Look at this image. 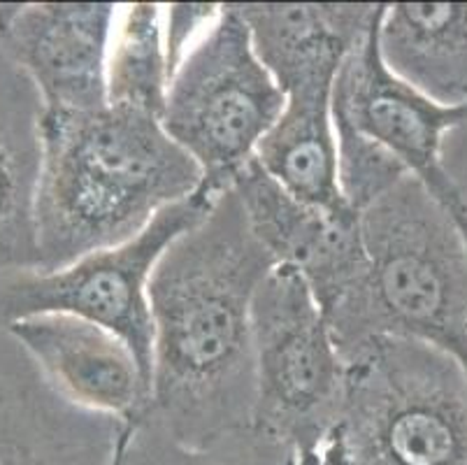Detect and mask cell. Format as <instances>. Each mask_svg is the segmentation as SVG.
<instances>
[{"mask_svg":"<svg viewBox=\"0 0 467 465\" xmlns=\"http://www.w3.org/2000/svg\"><path fill=\"white\" fill-rule=\"evenodd\" d=\"M273 268L231 186L156 263L150 412L180 440L202 445L254 424L252 305Z\"/></svg>","mask_w":467,"mask_h":465,"instance_id":"cell-1","label":"cell"},{"mask_svg":"<svg viewBox=\"0 0 467 465\" xmlns=\"http://www.w3.org/2000/svg\"><path fill=\"white\" fill-rule=\"evenodd\" d=\"M205 185L201 165L159 117L108 105L45 112L36 196L40 268L58 270L140 236Z\"/></svg>","mask_w":467,"mask_h":465,"instance_id":"cell-2","label":"cell"},{"mask_svg":"<svg viewBox=\"0 0 467 465\" xmlns=\"http://www.w3.org/2000/svg\"><path fill=\"white\" fill-rule=\"evenodd\" d=\"M365 272L326 317L344 364L379 338L421 340L467 370V236L407 174L360 212Z\"/></svg>","mask_w":467,"mask_h":465,"instance_id":"cell-3","label":"cell"},{"mask_svg":"<svg viewBox=\"0 0 467 465\" xmlns=\"http://www.w3.org/2000/svg\"><path fill=\"white\" fill-rule=\"evenodd\" d=\"M335 428L349 465H467L465 365L421 340H372L347 361Z\"/></svg>","mask_w":467,"mask_h":465,"instance_id":"cell-4","label":"cell"},{"mask_svg":"<svg viewBox=\"0 0 467 465\" xmlns=\"http://www.w3.org/2000/svg\"><path fill=\"white\" fill-rule=\"evenodd\" d=\"M282 110V89L258 58L244 16L228 3L172 72L161 123L219 194L256 156Z\"/></svg>","mask_w":467,"mask_h":465,"instance_id":"cell-5","label":"cell"},{"mask_svg":"<svg viewBox=\"0 0 467 465\" xmlns=\"http://www.w3.org/2000/svg\"><path fill=\"white\" fill-rule=\"evenodd\" d=\"M221 194V191H219ZM216 191L202 185L191 198L170 205L133 240L93 251L58 270L0 275V328L40 314H70L108 328L138 356L151 384L154 323L150 281L156 263L177 238L210 215Z\"/></svg>","mask_w":467,"mask_h":465,"instance_id":"cell-6","label":"cell"},{"mask_svg":"<svg viewBox=\"0 0 467 465\" xmlns=\"http://www.w3.org/2000/svg\"><path fill=\"white\" fill-rule=\"evenodd\" d=\"M256 412L254 424L291 442L298 456L337 426L347 364L312 289L277 266L252 305Z\"/></svg>","mask_w":467,"mask_h":465,"instance_id":"cell-7","label":"cell"},{"mask_svg":"<svg viewBox=\"0 0 467 465\" xmlns=\"http://www.w3.org/2000/svg\"><path fill=\"white\" fill-rule=\"evenodd\" d=\"M379 19L339 68L333 91L335 123L390 153L456 217L467 236V212L441 165L444 138L462 122L467 105L444 108L398 79L379 54Z\"/></svg>","mask_w":467,"mask_h":465,"instance_id":"cell-8","label":"cell"},{"mask_svg":"<svg viewBox=\"0 0 467 465\" xmlns=\"http://www.w3.org/2000/svg\"><path fill=\"white\" fill-rule=\"evenodd\" d=\"M249 228L277 266L293 268L312 289L324 317L358 289L365 272L360 215L303 203L277 185L256 159L231 182Z\"/></svg>","mask_w":467,"mask_h":465,"instance_id":"cell-9","label":"cell"},{"mask_svg":"<svg viewBox=\"0 0 467 465\" xmlns=\"http://www.w3.org/2000/svg\"><path fill=\"white\" fill-rule=\"evenodd\" d=\"M129 421L79 407L0 328V465H119Z\"/></svg>","mask_w":467,"mask_h":465,"instance_id":"cell-10","label":"cell"},{"mask_svg":"<svg viewBox=\"0 0 467 465\" xmlns=\"http://www.w3.org/2000/svg\"><path fill=\"white\" fill-rule=\"evenodd\" d=\"M119 5H19L0 42L36 84L45 112L108 108V57Z\"/></svg>","mask_w":467,"mask_h":465,"instance_id":"cell-11","label":"cell"},{"mask_svg":"<svg viewBox=\"0 0 467 465\" xmlns=\"http://www.w3.org/2000/svg\"><path fill=\"white\" fill-rule=\"evenodd\" d=\"M7 331L54 389L79 407L129 424L147 415L151 384L138 356L108 328L70 314H40Z\"/></svg>","mask_w":467,"mask_h":465,"instance_id":"cell-12","label":"cell"},{"mask_svg":"<svg viewBox=\"0 0 467 465\" xmlns=\"http://www.w3.org/2000/svg\"><path fill=\"white\" fill-rule=\"evenodd\" d=\"M337 72H314L284 84V110L256 149L263 170L303 203L351 210L339 191L333 91Z\"/></svg>","mask_w":467,"mask_h":465,"instance_id":"cell-13","label":"cell"},{"mask_svg":"<svg viewBox=\"0 0 467 465\" xmlns=\"http://www.w3.org/2000/svg\"><path fill=\"white\" fill-rule=\"evenodd\" d=\"M42 117L36 84L0 42V275L40 268L36 196Z\"/></svg>","mask_w":467,"mask_h":465,"instance_id":"cell-14","label":"cell"},{"mask_svg":"<svg viewBox=\"0 0 467 465\" xmlns=\"http://www.w3.org/2000/svg\"><path fill=\"white\" fill-rule=\"evenodd\" d=\"M252 33L254 49L275 82L309 72H339L365 40L384 5H298V3H235Z\"/></svg>","mask_w":467,"mask_h":465,"instance_id":"cell-15","label":"cell"},{"mask_svg":"<svg viewBox=\"0 0 467 465\" xmlns=\"http://www.w3.org/2000/svg\"><path fill=\"white\" fill-rule=\"evenodd\" d=\"M379 54L398 79L437 105H467V3L384 5Z\"/></svg>","mask_w":467,"mask_h":465,"instance_id":"cell-16","label":"cell"},{"mask_svg":"<svg viewBox=\"0 0 467 465\" xmlns=\"http://www.w3.org/2000/svg\"><path fill=\"white\" fill-rule=\"evenodd\" d=\"M172 72L163 36V5H119L108 57V102L163 117Z\"/></svg>","mask_w":467,"mask_h":465,"instance_id":"cell-17","label":"cell"},{"mask_svg":"<svg viewBox=\"0 0 467 465\" xmlns=\"http://www.w3.org/2000/svg\"><path fill=\"white\" fill-rule=\"evenodd\" d=\"M119 465H298V449L258 424L189 445L147 409L129 424Z\"/></svg>","mask_w":467,"mask_h":465,"instance_id":"cell-18","label":"cell"},{"mask_svg":"<svg viewBox=\"0 0 467 465\" xmlns=\"http://www.w3.org/2000/svg\"><path fill=\"white\" fill-rule=\"evenodd\" d=\"M335 135L339 191L344 203L358 215L410 174L390 153L351 128L335 123Z\"/></svg>","mask_w":467,"mask_h":465,"instance_id":"cell-19","label":"cell"},{"mask_svg":"<svg viewBox=\"0 0 467 465\" xmlns=\"http://www.w3.org/2000/svg\"><path fill=\"white\" fill-rule=\"evenodd\" d=\"M219 12L221 5H212V3L210 5H186V3L163 5V36L170 72L177 70L191 47L210 31Z\"/></svg>","mask_w":467,"mask_h":465,"instance_id":"cell-20","label":"cell"},{"mask_svg":"<svg viewBox=\"0 0 467 465\" xmlns=\"http://www.w3.org/2000/svg\"><path fill=\"white\" fill-rule=\"evenodd\" d=\"M441 165L461 200L462 210L467 212V114L458 126H453L444 138L441 147Z\"/></svg>","mask_w":467,"mask_h":465,"instance_id":"cell-21","label":"cell"},{"mask_svg":"<svg viewBox=\"0 0 467 465\" xmlns=\"http://www.w3.org/2000/svg\"><path fill=\"white\" fill-rule=\"evenodd\" d=\"M298 465H349L337 428L330 430L317 447L303 451L298 456Z\"/></svg>","mask_w":467,"mask_h":465,"instance_id":"cell-22","label":"cell"},{"mask_svg":"<svg viewBox=\"0 0 467 465\" xmlns=\"http://www.w3.org/2000/svg\"><path fill=\"white\" fill-rule=\"evenodd\" d=\"M19 10V3H0V33L5 31V26L10 24L12 16Z\"/></svg>","mask_w":467,"mask_h":465,"instance_id":"cell-23","label":"cell"}]
</instances>
